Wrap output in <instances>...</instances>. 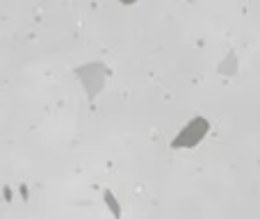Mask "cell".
I'll use <instances>...</instances> for the list:
<instances>
[{"instance_id": "cell-1", "label": "cell", "mask_w": 260, "mask_h": 219, "mask_svg": "<svg viewBox=\"0 0 260 219\" xmlns=\"http://www.w3.org/2000/svg\"><path fill=\"white\" fill-rule=\"evenodd\" d=\"M121 3H137V0H121Z\"/></svg>"}]
</instances>
